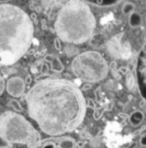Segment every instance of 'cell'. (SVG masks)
Listing matches in <instances>:
<instances>
[{
  "mask_svg": "<svg viewBox=\"0 0 146 148\" xmlns=\"http://www.w3.org/2000/svg\"><path fill=\"white\" fill-rule=\"evenodd\" d=\"M29 116L44 133L61 136L82 123L86 102L81 91L66 79L47 78L37 82L26 96Z\"/></svg>",
  "mask_w": 146,
  "mask_h": 148,
  "instance_id": "1",
  "label": "cell"
},
{
  "mask_svg": "<svg viewBox=\"0 0 146 148\" xmlns=\"http://www.w3.org/2000/svg\"><path fill=\"white\" fill-rule=\"evenodd\" d=\"M33 24L26 13L11 4H0V65H11L28 51Z\"/></svg>",
  "mask_w": 146,
  "mask_h": 148,
  "instance_id": "2",
  "label": "cell"
},
{
  "mask_svg": "<svg viewBox=\"0 0 146 148\" xmlns=\"http://www.w3.org/2000/svg\"><path fill=\"white\" fill-rule=\"evenodd\" d=\"M95 17L83 0H69L56 18L54 29L58 38L72 44H82L94 33Z\"/></svg>",
  "mask_w": 146,
  "mask_h": 148,
  "instance_id": "3",
  "label": "cell"
},
{
  "mask_svg": "<svg viewBox=\"0 0 146 148\" xmlns=\"http://www.w3.org/2000/svg\"><path fill=\"white\" fill-rule=\"evenodd\" d=\"M0 137L4 141L26 144L30 148L41 140L39 132L22 115L6 111L0 115Z\"/></svg>",
  "mask_w": 146,
  "mask_h": 148,
  "instance_id": "4",
  "label": "cell"
},
{
  "mask_svg": "<svg viewBox=\"0 0 146 148\" xmlns=\"http://www.w3.org/2000/svg\"><path fill=\"white\" fill-rule=\"evenodd\" d=\"M71 67L76 77L89 83L103 80L109 70L106 60L95 51H87L77 55L73 59Z\"/></svg>",
  "mask_w": 146,
  "mask_h": 148,
  "instance_id": "5",
  "label": "cell"
},
{
  "mask_svg": "<svg viewBox=\"0 0 146 148\" xmlns=\"http://www.w3.org/2000/svg\"><path fill=\"white\" fill-rule=\"evenodd\" d=\"M135 72L140 94L146 100V44L141 49L137 58Z\"/></svg>",
  "mask_w": 146,
  "mask_h": 148,
  "instance_id": "6",
  "label": "cell"
},
{
  "mask_svg": "<svg viewBox=\"0 0 146 148\" xmlns=\"http://www.w3.org/2000/svg\"><path fill=\"white\" fill-rule=\"evenodd\" d=\"M31 148H76V142L71 137H56L40 140Z\"/></svg>",
  "mask_w": 146,
  "mask_h": 148,
  "instance_id": "7",
  "label": "cell"
},
{
  "mask_svg": "<svg viewBox=\"0 0 146 148\" xmlns=\"http://www.w3.org/2000/svg\"><path fill=\"white\" fill-rule=\"evenodd\" d=\"M6 90L13 97H20L25 91V81L20 77H11L6 84Z\"/></svg>",
  "mask_w": 146,
  "mask_h": 148,
  "instance_id": "8",
  "label": "cell"
},
{
  "mask_svg": "<svg viewBox=\"0 0 146 148\" xmlns=\"http://www.w3.org/2000/svg\"><path fill=\"white\" fill-rule=\"evenodd\" d=\"M143 119H144V114H143V112H141V111H139V110L134 111V112L130 115L129 122L131 123L133 126H137L142 122Z\"/></svg>",
  "mask_w": 146,
  "mask_h": 148,
  "instance_id": "9",
  "label": "cell"
},
{
  "mask_svg": "<svg viewBox=\"0 0 146 148\" xmlns=\"http://www.w3.org/2000/svg\"><path fill=\"white\" fill-rule=\"evenodd\" d=\"M129 24L131 27L136 28L141 25V16L136 12H132L129 17Z\"/></svg>",
  "mask_w": 146,
  "mask_h": 148,
  "instance_id": "10",
  "label": "cell"
},
{
  "mask_svg": "<svg viewBox=\"0 0 146 148\" xmlns=\"http://www.w3.org/2000/svg\"><path fill=\"white\" fill-rule=\"evenodd\" d=\"M86 1H89L91 3L95 4V5H99V6H109L117 3L120 0H86Z\"/></svg>",
  "mask_w": 146,
  "mask_h": 148,
  "instance_id": "11",
  "label": "cell"
},
{
  "mask_svg": "<svg viewBox=\"0 0 146 148\" xmlns=\"http://www.w3.org/2000/svg\"><path fill=\"white\" fill-rule=\"evenodd\" d=\"M51 68L52 70L56 71V72H61L64 67H63L62 63L60 62V60L58 58H53L51 62Z\"/></svg>",
  "mask_w": 146,
  "mask_h": 148,
  "instance_id": "12",
  "label": "cell"
},
{
  "mask_svg": "<svg viewBox=\"0 0 146 148\" xmlns=\"http://www.w3.org/2000/svg\"><path fill=\"white\" fill-rule=\"evenodd\" d=\"M134 9H135L134 4L131 3V2H127V3L124 4L123 7H122V12H123L124 15H129L134 11Z\"/></svg>",
  "mask_w": 146,
  "mask_h": 148,
  "instance_id": "13",
  "label": "cell"
},
{
  "mask_svg": "<svg viewBox=\"0 0 146 148\" xmlns=\"http://www.w3.org/2000/svg\"><path fill=\"white\" fill-rule=\"evenodd\" d=\"M134 81L135 80H134V77H133V75H132V73H128L127 78H126V85H127L129 90H131V89L133 88Z\"/></svg>",
  "mask_w": 146,
  "mask_h": 148,
  "instance_id": "14",
  "label": "cell"
},
{
  "mask_svg": "<svg viewBox=\"0 0 146 148\" xmlns=\"http://www.w3.org/2000/svg\"><path fill=\"white\" fill-rule=\"evenodd\" d=\"M8 105H9L10 107H12L13 109H15L16 111H22V107H21V105L19 104V102L16 101V100H14V99L9 100Z\"/></svg>",
  "mask_w": 146,
  "mask_h": 148,
  "instance_id": "15",
  "label": "cell"
},
{
  "mask_svg": "<svg viewBox=\"0 0 146 148\" xmlns=\"http://www.w3.org/2000/svg\"><path fill=\"white\" fill-rule=\"evenodd\" d=\"M4 88H5V82H4V79L3 77H2L1 75H0V95L2 94V92H3Z\"/></svg>",
  "mask_w": 146,
  "mask_h": 148,
  "instance_id": "16",
  "label": "cell"
},
{
  "mask_svg": "<svg viewBox=\"0 0 146 148\" xmlns=\"http://www.w3.org/2000/svg\"><path fill=\"white\" fill-rule=\"evenodd\" d=\"M140 144L142 145V146H146V134L141 137V139H140Z\"/></svg>",
  "mask_w": 146,
  "mask_h": 148,
  "instance_id": "17",
  "label": "cell"
},
{
  "mask_svg": "<svg viewBox=\"0 0 146 148\" xmlns=\"http://www.w3.org/2000/svg\"><path fill=\"white\" fill-rule=\"evenodd\" d=\"M84 144H85L84 142H77V143H76V146L79 147V148H82L84 146Z\"/></svg>",
  "mask_w": 146,
  "mask_h": 148,
  "instance_id": "18",
  "label": "cell"
},
{
  "mask_svg": "<svg viewBox=\"0 0 146 148\" xmlns=\"http://www.w3.org/2000/svg\"><path fill=\"white\" fill-rule=\"evenodd\" d=\"M55 46L57 49H60V43H58V39H56L55 40Z\"/></svg>",
  "mask_w": 146,
  "mask_h": 148,
  "instance_id": "19",
  "label": "cell"
},
{
  "mask_svg": "<svg viewBox=\"0 0 146 148\" xmlns=\"http://www.w3.org/2000/svg\"><path fill=\"white\" fill-rule=\"evenodd\" d=\"M121 71H122V72H124V73H126V72H127V68H121Z\"/></svg>",
  "mask_w": 146,
  "mask_h": 148,
  "instance_id": "20",
  "label": "cell"
},
{
  "mask_svg": "<svg viewBox=\"0 0 146 148\" xmlns=\"http://www.w3.org/2000/svg\"><path fill=\"white\" fill-rule=\"evenodd\" d=\"M26 83H30V77H29V76L26 78Z\"/></svg>",
  "mask_w": 146,
  "mask_h": 148,
  "instance_id": "21",
  "label": "cell"
},
{
  "mask_svg": "<svg viewBox=\"0 0 146 148\" xmlns=\"http://www.w3.org/2000/svg\"><path fill=\"white\" fill-rule=\"evenodd\" d=\"M9 1V0H0V2H7Z\"/></svg>",
  "mask_w": 146,
  "mask_h": 148,
  "instance_id": "22",
  "label": "cell"
},
{
  "mask_svg": "<svg viewBox=\"0 0 146 148\" xmlns=\"http://www.w3.org/2000/svg\"><path fill=\"white\" fill-rule=\"evenodd\" d=\"M0 148H10V147H7V146H1Z\"/></svg>",
  "mask_w": 146,
  "mask_h": 148,
  "instance_id": "23",
  "label": "cell"
}]
</instances>
